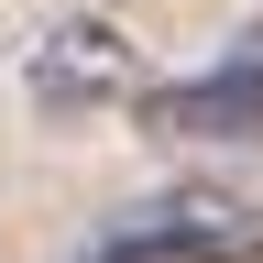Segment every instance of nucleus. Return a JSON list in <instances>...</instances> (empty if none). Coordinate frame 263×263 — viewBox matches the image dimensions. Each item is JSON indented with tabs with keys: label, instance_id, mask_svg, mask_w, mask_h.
<instances>
[{
	"label": "nucleus",
	"instance_id": "nucleus-1",
	"mask_svg": "<svg viewBox=\"0 0 263 263\" xmlns=\"http://www.w3.org/2000/svg\"><path fill=\"white\" fill-rule=\"evenodd\" d=\"M88 263H263V209L230 186H164L99 230Z\"/></svg>",
	"mask_w": 263,
	"mask_h": 263
},
{
	"label": "nucleus",
	"instance_id": "nucleus-2",
	"mask_svg": "<svg viewBox=\"0 0 263 263\" xmlns=\"http://www.w3.org/2000/svg\"><path fill=\"white\" fill-rule=\"evenodd\" d=\"M22 88H33V110L44 121H88V110H121L132 88H143V44H132L121 22H55L44 44L22 55Z\"/></svg>",
	"mask_w": 263,
	"mask_h": 263
},
{
	"label": "nucleus",
	"instance_id": "nucleus-3",
	"mask_svg": "<svg viewBox=\"0 0 263 263\" xmlns=\"http://www.w3.org/2000/svg\"><path fill=\"white\" fill-rule=\"evenodd\" d=\"M132 132L154 143H263V44H241L209 77H176V88H132L121 99Z\"/></svg>",
	"mask_w": 263,
	"mask_h": 263
}]
</instances>
